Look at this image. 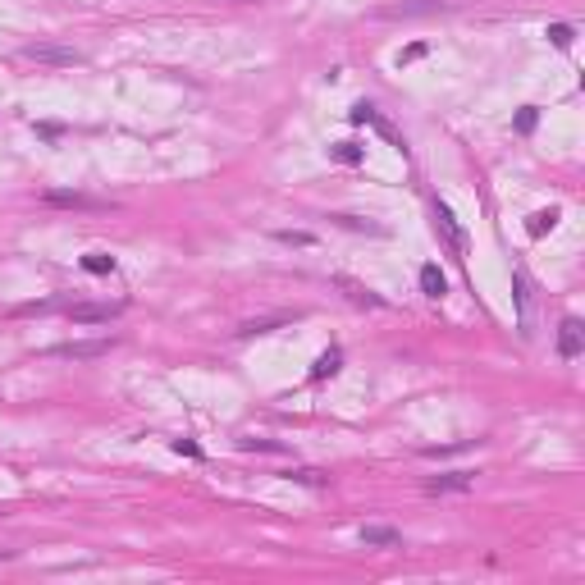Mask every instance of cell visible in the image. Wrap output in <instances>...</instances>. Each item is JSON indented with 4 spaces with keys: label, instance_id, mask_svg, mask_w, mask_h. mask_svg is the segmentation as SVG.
<instances>
[{
    "label": "cell",
    "instance_id": "obj_1",
    "mask_svg": "<svg viewBox=\"0 0 585 585\" xmlns=\"http://www.w3.org/2000/svg\"><path fill=\"white\" fill-rule=\"evenodd\" d=\"M23 60L69 69V64H83V51H78V46H60V42H32V46H23Z\"/></svg>",
    "mask_w": 585,
    "mask_h": 585
},
{
    "label": "cell",
    "instance_id": "obj_2",
    "mask_svg": "<svg viewBox=\"0 0 585 585\" xmlns=\"http://www.w3.org/2000/svg\"><path fill=\"white\" fill-rule=\"evenodd\" d=\"M119 311H124V302H73V307H64V316L73 325H110Z\"/></svg>",
    "mask_w": 585,
    "mask_h": 585
},
{
    "label": "cell",
    "instance_id": "obj_3",
    "mask_svg": "<svg viewBox=\"0 0 585 585\" xmlns=\"http://www.w3.org/2000/svg\"><path fill=\"white\" fill-rule=\"evenodd\" d=\"M110 348H114V338H73V343L51 348V357H60V362H96V357H105Z\"/></svg>",
    "mask_w": 585,
    "mask_h": 585
},
{
    "label": "cell",
    "instance_id": "obj_4",
    "mask_svg": "<svg viewBox=\"0 0 585 585\" xmlns=\"http://www.w3.org/2000/svg\"><path fill=\"white\" fill-rule=\"evenodd\" d=\"M435 229L444 233V242H448V247L457 252V256H466V247H471V242H466V229H462V224H457V215H453V211L444 206V201H435Z\"/></svg>",
    "mask_w": 585,
    "mask_h": 585
},
{
    "label": "cell",
    "instance_id": "obj_5",
    "mask_svg": "<svg viewBox=\"0 0 585 585\" xmlns=\"http://www.w3.org/2000/svg\"><path fill=\"white\" fill-rule=\"evenodd\" d=\"M475 485V471H444L425 480V494H466Z\"/></svg>",
    "mask_w": 585,
    "mask_h": 585
},
{
    "label": "cell",
    "instance_id": "obj_6",
    "mask_svg": "<svg viewBox=\"0 0 585 585\" xmlns=\"http://www.w3.org/2000/svg\"><path fill=\"white\" fill-rule=\"evenodd\" d=\"M357 540H362L366 549H398V544H403V535H398L394 526H379V521H366L362 531H357Z\"/></svg>",
    "mask_w": 585,
    "mask_h": 585
},
{
    "label": "cell",
    "instance_id": "obj_7",
    "mask_svg": "<svg viewBox=\"0 0 585 585\" xmlns=\"http://www.w3.org/2000/svg\"><path fill=\"white\" fill-rule=\"evenodd\" d=\"M42 201H46V206H69V211H105V201L83 197V192H60V188L42 192Z\"/></svg>",
    "mask_w": 585,
    "mask_h": 585
},
{
    "label": "cell",
    "instance_id": "obj_8",
    "mask_svg": "<svg viewBox=\"0 0 585 585\" xmlns=\"http://www.w3.org/2000/svg\"><path fill=\"white\" fill-rule=\"evenodd\" d=\"M453 5V0H412V5H384L379 18H416V14H435V9Z\"/></svg>",
    "mask_w": 585,
    "mask_h": 585
},
{
    "label": "cell",
    "instance_id": "obj_9",
    "mask_svg": "<svg viewBox=\"0 0 585 585\" xmlns=\"http://www.w3.org/2000/svg\"><path fill=\"white\" fill-rule=\"evenodd\" d=\"M334 284H338V288H343V292H348V297H353V302H357V307H384V297H379V292H370L366 284H357V279H348V275H338V279H334Z\"/></svg>",
    "mask_w": 585,
    "mask_h": 585
},
{
    "label": "cell",
    "instance_id": "obj_10",
    "mask_svg": "<svg viewBox=\"0 0 585 585\" xmlns=\"http://www.w3.org/2000/svg\"><path fill=\"white\" fill-rule=\"evenodd\" d=\"M558 353L562 357H581V320H562L558 325Z\"/></svg>",
    "mask_w": 585,
    "mask_h": 585
},
{
    "label": "cell",
    "instance_id": "obj_11",
    "mask_svg": "<svg viewBox=\"0 0 585 585\" xmlns=\"http://www.w3.org/2000/svg\"><path fill=\"white\" fill-rule=\"evenodd\" d=\"M421 292H425V297H444V292H448V279H444V270H439V266H421Z\"/></svg>",
    "mask_w": 585,
    "mask_h": 585
},
{
    "label": "cell",
    "instance_id": "obj_12",
    "mask_svg": "<svg viewBox=\"0 0 585 585\" xmlns=\"http://www.w3.org/2000/svg\"><path fill=\"white\" fill-rule=\"evenodd\" d=\"M370 129H375V133H379V138H384L389 146H398V151H407V142H403V133H398V129H394V124H389V119H384V114H379V110H375V119H370Z\"/></svg>",
    "mask_w": 585,
    "mask_h": 585
},
{
    "label": "cell",
    "instance_id": "obj_13",
    "mask_svg": "<svg viewBox=\"0 0 585 585\" xmlns=\"http://www.w3.org/2000/svg\"><path fill=\"white\" fill-rule=\"evenodd\" d=\"M553 224H558V211H535L531 224H526V233H531V238H544V233H553Z\"/></svg>",
    "mask_w": 585,
    "mask_h": 585
},
{
    "label": "cell",
    "instance_id": "obj_14",
    "mask_svg": "<svg viewBox=\"0 0 585 585\" xmlns=\"http://www.w3.org/2000/svg\"><path fill=\"white\" fill-rule=\"evenodd\" d=\"M275 325H284V316H261V320H247V325L238 329V338H256V334H270Z\"/></svg>",
    "mask_w": 585,
    "mask_h": 585
},
{
    "label": "cell",
    "instance_id": "obj_15",
    "mask_svg": "<svg viewBox=\"0 0 585 585\" xmlns=\"http://www.w3.org/2000/svg\"><path fill=\"white\" fill-rule=\"evenodd\" d=\"M83 270H87V275H110V270H114V256H105V252H87V256H83Z\"/></svg>",
    "mask_w": 585,
    "mask_h": 585
},
{
    "label": "cell",
    "instance_id": "obj_16",
    "mask_svg": "<svg viewBox=\"0 0 585 585\" xmlns=\"http://www.w3.org/2000/svg\"><path fill=\"white\" fill-rule=\"evenodd\" d=\"M338 362H343V353H338V348H329V353L320 357L316 366H311V379H325V375H334V370H338Z\"/></svg>",
    "mask_w": 585,
    "mask_h": 585
},
{
    "label": "cell",
    "instance_id": "obj_17",
    "mask_svg": "<svg viewBox=\"0 0 585 585\" xmlns=\"http://www.w3.org/2000/svg\"><path fill=\"white\" fill-rule=\"evenodd\" d=\"M275 238L288 242V247H316V233H307V229H279Z\"/></svg>",
    "mask_w": 585,
    "mask_h": 585
},
{
    "label": "cell",
    "instance_id": "obj_18",
    "mask_svg": "<svg viewBox=\"0 0 585 585\" xmlns=\"http://www.w3.org/2000/svg\"><path fill=\"white\" fill-rule=\"evenodd\" d=\"M516 307H521V325H531V284L521 270H516Z\"/></svg>",
    "mask_w": 585,
    "mask_h": 585
},
{
    "label": "cell",
    "instance_id": "obj_19",
    "mask_svg": "<svg viewBox=\"0 0 585 585\" xmlns=\"http://www.w3.org/2000/svg\"><path fill=\"white\" fill-rule=\"evenodd\" d=\"M329 155L343 160V165H357V160H362V146H357V142H334V146H329Z\"/></svg>",
    "mask_w": 585,
    "mask_h": 585
},
{
    "label": "cell",
    "instance_id": "obj_20",
    "mask_svg": "<svg viewBox=\"0 0 585 585\" xmlns=\"http://www.w3.org/2000/svg\"><path fill=\"white\" fill-rule=\"evenodd\" d=\"M46 311H60V302L46 297V302H23V307H14V316H46Z\"/></svg>",
    "mask_w": 585,
    "mask_h": 585
},
{
    "label": "cell",
    "instance_id": "obj_21",
    "mask_svg": "<svg viewBox=\"0 0 585 585\" xmlns=\"http://www.w3.org/2000/svg\"><path fill=\"white\" fill-rule=\"evenodd\" d=\"M572 37H577V32H572L567 23H553V28H549V42L558 46V51H567V46H572Z\"/></svg>",
    "mask_w": 585,
    "mask_h": 585
},
{
    "label": "cell",
    "instance_id": "obj_22",
    "mask_svg": "<svg viewBox=\"0 0 585 585\" xmlns=\"http://www.w3.org/2000/svg\"><path fill=\"white\" fill-rule=\"evenodd\" d=\"M242 448L247 453H284V444H275V439H242Z\"/></svg>",
    "mask_w": 585,
    "mask_h": 585
},
{
    "label": "cell",
    "instance_id": "obj_23",
    "mask_svg": "<svg viewBox=\"0 0 585 585\" xmlns=\"http://www.w3.org/2000/svg\"><path fill=\"white\" fill-rule=\"evenodd\" d=\"M338 224H343V229H366V233H384V229H379V224H366V220H357V215H338Z\"/></svg>",
    "mask_w": 585,
    "mask_h": 585
},
{
    "label": "cell",
    "instance_id": "obj_24",
    "mask_svg": "<svg viewBox=\"0 0 585 585\" xmlns=\"http://www.w3.org/2000/svg\"><path fill=\"white\" fill-rule=\"evenodd\" d=\"M348 119H353V124H370V119H375V105H353Z\"/></svg>",
    "mask_w": 585,
    "mask_h": 585
},
{
    "label": "cell",
    "instance_id": "obj_25",
    "mask_svg": "<svg viewBox=\"0 0 585 585\" xmlns=\"http://www.w3.org/2000/svg\"><path fill=\"white\" fill-rule=\"evenodd\" d=\"M174 453H188V457H201V448L192 439H174Z\"/></svg>",
    "mask_w": 585,
    "mask_h": 585
},
{
    "label": "cell",
    "instance_id": "obj_26",
    "mask_svg": "<svg viewBox=\"0 0 585 585\" xmlns=\"http://www.w3.org/2000/svg\"><path fill=\"white\" fill-rule=\"evenodd\" d=\"M421 55H425V42H416V46H407V51L398 55V64H407V60H421Z\"/></svg>",
    "mask_w": 585,
    "mask_h": 585
},
{
    "label": "cell",
    "instance_id": "obj_27",
    "mask_svg": "<svg viewBox=\"0 0 585 585\" xmlns=\"http://www.w3.org/2000/svg\"><path fill=\"white\" fill-rule=\"evenodd\" d=\"M288 480H302V485H320V471H288Z\"/></svg>",
    "mask_w": 585,
    "mask_h": 585
},
{
    "label": "cell",
    "instance_id": "obj_28",
    "mask_svg": "<svg viewBox=\"0 0 585 585\" xmlns=\"http://www.w3.org/2000/svg\"><path fill=\"white\" fill-rule=\"evenodd\" d=\"M516 129L531 133V129H535V110H521V114H516Z\"/></svg>",
    "mask_w": 585,
    "mask_h": 585
},
{
    "label": "cell",
    "instance_id": "obj_29",
    "mask_svg": "<svg viewBox=\"0 0 585 585\" xmlns=\"http://www.w3.org/2000/svg\"><path fill=\"white\" fill-rule=\"evenodd\" d=\"M37 133H42V138H60L64 129H60V124H37Z\"/></svg>",
    "mask_w": 585,
    "mask_h": 585
},
{
    "label": "cell",
    "instance_id": "obj_30",
    "mask_svg": "<svg viewBox=\"0 0 585 585\" xmlns=\"http://www.w3.org/2000/svg\"><path fill=\"white\" fill-rule=\"evenodd\" d=\"M242 5H247V0H242Z\"/></svg>",
    "mask_w": 585,
    "mask_h": 585
}]
</instances>
